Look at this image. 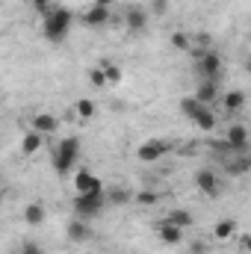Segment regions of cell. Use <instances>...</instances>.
<instances>
[{
    "label": "cell",
    "instance_id": "12",
    "mask_svg": "<svg viewBox=\"0 0 251 254\" xmlns=\"http://www.w3.org/2000/svg\"><path fill=\"white\" fill-rule=\"evenodd\" d=\"M65 234H68L71 243H86V240H92V228H89V222L80 219V216L65 225Z\"/></svg>",
    "mask_w": 251,
    "mask_h": 254
},
{
    "label": "cell",
    "instance_id": "31",
    "mask_svg": "<svg viewBox=\"0 0 251 254\" xmlns=\"http://www.w3.org/2000/svg\"><path fill=\"white\" fill-rule=\"evenodd\" d=\"M189 252H192V254H207V252H210V246H207L204 240H195V243L189 246Z\"/></svg>",
    "mask_w": 251,
    "mask_h": 254
},
{
    "label": "cell",
    "instance_id": "33",
    "mask_svg": "<svg viewBox=\"0 0 251 254\" xmlns=\"http://www.w3.org/2000/svg\"><path fill=\"white\" fill-rule=\"evenodd\" d=\"M92 3H98V6H113V0H92Z\"/></svg>",
    "mask_w": 251,
    "mask_h": 254
},
{
    "label": "cell",
    "instance_id": "24",
    "mask_svg": "<svg viewBox=\"0 0 251 254\" xmlns=\"http://www.w3.org/2000/svg\"><path fill=\"white\" fill-rule=\"evenodd\" d=\"M166 219H169V222H175V225H178V228H184V231L192 225V213H189V210H181V207H178V210H172Z\"/></svg>",
    "mask_w": 251,
    "mask_h": 254
},
{
    "label": "cell",
    "instance_id": "32",
    "mask_svg": "<svg viewBox=\"0 0 251 254\" xmlns=\"http://www.w3.org/2000/svg\"><path fill=\"white\" fill-rule=\"evenodd\" d=\"M110 201H113V204H127V192L125 190H113L110 192Z\"/></svg>",
    "mask_w": 251,
    "mask_h": 254
},
{
    "label": "cell",
    "instance_id": "27",
    "mask_svg": "<svg viewBox=\"0 0 251 254\" xmlns=\"http://www.w3.org/2000/svg\"><path fill=\"white\" fill-rule=\"evenodd\" d=\"M136 201H139V204H145V207H154V204L160 201V195H157L154 190H142L139 195H136Z\"/></svg>",
    "mask_w": 251,
    "mask_h": 254
},
{
    "label": "cell",
    "instance_id": "8",
    "mask_svg": "<svg viewBox=\"0 0 251 254\" xmlns=\"http://www.w3.org/2000/svg\"><path fill=\"white\" fill-rule=\"evenodd\" d=\"M166 151H169V142H163V139H148V142L139 145L136 157H139V163H154V160H160Z\"/></svg>",
    "mask_w": 251,
    "mask_h": 254
},
{
    "label": "cell",
    "instance_id": "15",
    "mask_svg": "<svg viewBox=\"0 0 251 254\" xmlns=\"http://www.w3.org/2000/svg\"><path fill=\"white\" fill-rule=\"evenodd\" d=\"M222 107H225V113H240L243 107H246V92L243 89H231V92H225L222 95Z\"/></svg>",
    "mask_w": 251,
    "mask_h": 254
},
{
    "label": "cell",
    "instance_id": "30",
    "mask_svg": "<svg viewBox=\"0 0 251 254\" xmlns=\"http://www.w3.org/2000/svg\"><path fill=\"white\" fill-rule=\"evenodd\" d=\"M154 15H163L166 9H169V0H151V6H148Z\"/></svg>",
    "mask_w": 251,
    "mask_h": 254
},
{
    "label": "cell",
    "instance_id": "13",
    "mask_svg": "<svg viewBox=\"0 0 251 254\" xmlns=\"http://www.w3.org/2000/svg\"><path fill=\"white\" fill-rule=\"evenodd\" d=\"M195 98L201 101V104H216V101H222L219 98V80H198V89H195Z\"/></svg>",
    "mask_w": 251,
    "mask_h": 254
},
{
    "label": "cell",
    "instance_id": "4",
    "mask_svg": "<svg viewBox=\"0 0 251 254\" xmlns=\"http://www.w3.org/2000/svg\"><path fill=\"white\" fill-rule=\"evenodd\" d=\"M104 204H107V195H104V192H77V198H74V213L89 222V219L101 216Z\"/></svg>",
    "mask_w": 251,
    "mask_h": 254
},
{
    "label": "cell",
    "instance_id": "9",
    "mask_svg": "<svg viewBox=\"0 0 251 254\" xmlns=\"http://www.w3.org/2000/svg\"><path fill=\"white\" fill-rule=\"evenodd\" d=\"M110 18H113V12H110V6H98V3H92L86 12H83V24L86 27H107L110 24Z\"/></svg>",
    "mask_w": 251,
    "mask_h": 254
},
{
    "label": "cell",
    "instance_id": "14",
    "mask_svg": "<svg viewBox=\"0 0 251 254\" xmlns=\"http://www.w3.org/2000/svg\"><path fill=\"white\" fill-rule=\"evenodd\" d=\"M157 234H160V240H163L166 246H181V240H184V228H178V225L169 222V219H163V222L157 225Z\"/></svg>",
    "mask_w": 251,
    "mask_h": 254
},
{
    "label": "cell",
    "instance_id": "21",
    "mask_svg": "<svg viewBox=\"0 0 251 254\" xmlns=\"http://www.w3.org/2000/svg\"><path fill=\"white\" fill-rule=\"evenodd\" d=\"M74 113H77L80 119H95L98 107H95V101H89V98H80V101L74 104Z\"/></svg>",
    "mask_w": 251,
    "mask_h": 254
},
{
    "label": "cell",
    "instance_id": "23",
    "mask_svg": "<svg viewBox=\"0 0 251 254\" xmlns=\"http://www.w3.org/2000/svg\"><path fill=\"white\" fill-rule=\"evenodd\" d=\"M172 48H175V51H192V36H189V33H184V30H175V33H172Z\"/></svg>",
    "mask_w": 251,
    "mask_h": 254
},
{
    "label": "cell",
    "instance_id": "6",
    "mask_svg": "<svg viewBox=\"0 0 251 254\" xmlns=\"http://www.w3.org/2000/svg\"><path fill=\"white\" fill-rule=\"evenodd\" d=\"M219 163H222L225 175H231V178H243V175H249L251 172V151H234V154H228V157L219 160Z\"/></svg>",
    "mask_w": 251,
    "mask_h": 254
},
{
    "label": "cell",
    "instance_id": "3",
    "mask_svg": "<svg viewBox=\"0 0 251 254\" xmlns=\"http://www.w3.org/2000/svg\"><path fill=\"white\" fill-rule=\"evenodd\" d=\"M189 54H192V60H195V68H198V77H201V80H219V77H222L225 63H222L219 51H213V48H210V51L192 48Z\"/></svg>",
    "mask_w": 251,
    "mask_h": 254
},
{
    "label": "cell",
    "instance_id": "25",
    "mask_svg": "<svg viewBox=\"0 0 251 254\" xmlns=\"http://www.w3.org/2000/svg\"><path fill=\"white\" fill-rule=\"evenodd\" d=\"M101 68L107 71V83H110V86H119V83H122V68H119L116 63L104 60V63H101Z\"/></svg>",
    "mask_w": 251,
    "mask_h": 254
},
{
    "label": "cell",
    "instance_id": "20",
    "mask_svg": "<svg viewBox=\"0 0 251 254\" xmlns=\"http://www.w3.org/2000/svg\"><path fill=\"white\" fill-rule=\"evenodd\" d=\"M234 234H237V222L234 219H219L216 228H213V237L216 240H231Z\"/></svg>",
    "mask_w": 251,
    "mask_h": 254
},
{
    "label": "cell",
    "instance_id": "22",
    "mask_svg": "<svg viewBox=\"0 0 251 254\" xmlns=\"http://www.w3.org/2000/svg\"><path fill=\"white\" fill-rule=\"evenodd\" d=\"M195 125L201 127V130H207V133H213V130H216V125H219V119H216V113L207 107V110H204V113L195 119Z\"/></svg>",
    "mask_w": 251,
    "mask_h": 254
},
{
    "label": "cell",
    "instance_id": "26",
    "mask_svg": "<svg viewBox=\"0 0 251 254\" xmlns=\"http://www.w3.org/2000/svg\"><path fill=\"white\" fill-rule=\"evenodd\" d=\"M89 80H92V86H98V89H101V86H110V83H107V71H104L101 65L89 71Z\"/></svg>",
    "mask_w": 251,
    "mask_h": 254
},
{
    "label": "cell",
    "instance_id": "16",
    "mask_svg": "<svg viewBox=\"0 0 251 254\" xmlns=\"http://www.w3.org/2000/svg\"><path fill=\"white\" fill-rule=\"evenodd\" d=\"M45 219H48V213H45V207H42L39 201H33V204L24 207V222H27L30 228H39Z\"/></svg>",
    "mask_w": 251,
    "mask_h": 254
},
{
    "label": "cell",
    "instance_id": "11",
    "mask_svg": "<svg viewBox=\"0 0 251 254\" xmlns=\"http://www.w3.org/2000/svg\"><path fill=\"white\" fill-rule=\"evenodd\" d=\"M74 190H77V192H104V184H101V178H98V175H92V172L80 169V172L74 175Z\"/></svg>",
    "mask_w": 251,
    "mask_h": 254
},
{
    "label": "cell",
    "instance_id": "1",
    "mask_svg": "<svg viewBox=\"0 0 251 254\" xmlns=\"http://www.w3.org/2000/svg\"><path fill=\"white\" fill-rule=\"evenodd\" d=\"M71 24H74V15H71V9H63V6H54L45 18H42V36L48 39V42H54V45H60L68 39V33H71Z\"/></svg>",
    "mask_w": 251,
    "mask_h": 254
},
{
    "label": "cell",
    "instance_id": "7",
    "mask_svg": "<svg viewBox=\"0 0 251 254\" xmlns=\"http://www.w3.org/2000/svg\"><path fill=\"white\" fill-rule=\"evenodd\" d=\"M125 27L133 36L145 33V30H148V9H142V6H127L125 9Z\"/></svg>",
    "mask_w": 251,
    "mask_h": 254
},
{
    "label": "cell",
    "instance_id": "34",
    "mask_svg": "<svg viewBox=\"0 0 251 254\" xmlns=\"http://www.w3.org/2000/svg\"><path fill=\"white\" fill-rule=\"evenodd\" d=\"M243 243H246V252L251 254V237H246V240H243Z\"/></svg>",
    "mask_w": 251,
    "mask_h": 254
},
{
    "label": "cell",
    "instance_id": "19",
    "mask_svg": "<svg viewBox=\"0 0 251 254\" xmlns=\"http://www.w3.org/2000/svg\"><path fill=\"white\" fill-rule=\"evenodd\" d=\"M39 148H42V133H39V130H30V133H24V139H21V151H24L27 157H33Z\"/></svg>",
    "mask_w": 251,
    "mask_h": 254
},
{
    "label": "cell",
    "instance_id": "28",
    "mask_svg": "<svg viewBox=\"0 0 251 254\" xmlns=\"http://www.w3.org/2000/svg\"><path fill=\"white\" fill-rule=\"evenodd\" d=\"M30 3H33V9H36V12H39L42 18H45V15H48V12L54 9V6H51V0H30Z\"/></svg>",
    "mask_w": 251,
    "mask_h": 254
},
{
    "label": "cell",
    "instance_id": "35",
    "mask_svg": "<svg viewBox=\"0 0 251 254\" xmlns=\"http://www.w3.org/2000/svg\"><path fill=\"white\" fill-rule=\"evenodd\" d=\"M249 68H251V60H249Z\"/></svg>",
    "mask_w": 251,
    "mask_h": 254
},
{
    "label": "cell",
    "instance_id": "17",
    "mask_svg": "<svg viewBox=\"0 0 251 254\" xmlns=\"http://www.w3.org/2000/svg\"><path fill=\"white\" fill-rule=\"evenodd\" d=\"M204 110H207V104H201L195 95H192V98H189V95H187V98H181V113L187 116L189 122H195V119H198Z\"/></svg>",
    "mask_w": 251,
    "mask_h": 254
},
{
    "label": "cell",
    "instance_id": "2",
    "mask_svg": "<svg viewBox=\"0 0 251 254\" xmlns=\"http://www.w3.org/2000/svg\"><path fill=\"white\" fill-rule=\"evenodd\" d=\"M77 157H80V139L77 136H65L63 142L54 148V154H51V163H54L57 175H71Z\"/></svg>",
    "mask_w": 251,
    "mask_h": 254
},
{
    "label": "cell",
    "instance_id": "5",
    "mask_svg": "<svg viewBox=\"0 0 251 254\" xmlns=\"http://www.w3.org/2000/svg\"><path fill=\"white\" fill-rule=\"evenodd\" d=\"M195 187L204 192L207 198H219V195H222V190H225L222 175H216L213 169H198V172H195Z\"/></svg>",
    "mask_w": 251,
    "mask_h": 254
},
{
    "label": "cell",
    "instance_id": "18",
    "mask_svg": "<svg viewBox=\"0 0 251 254\" xmlns=\"http://www.w3.org/2000/svg\"><path fill=\"white\" fill-rule=\"evenodd\" d=\"M60 127V122H57V116H51V113H39L36 119H33V130H39L42 136L45 133H54Z\"/></svg>",
    "mask_w": 251,
    "mask_h": 254
},
{
    "label": "cell",
    "instance_id": "29",
    "mask_svg": "<svg viewBox=\"0 0 251 254\" xmlns=\"http://www.w3.org/2000/svg\"><path fill=\"white\" fill-rule=\"evenodd\" d=\"M18 254H45L42 252V246H39V243H33V240H30V243H24V246H21V252Z\"/></svg>",
    "mask_w": 251,
    "mask_h": 254
},
{
    "label": "cell",
    "instance_id": "10",
    "mask_svg": "<svg viewBox=\"0 0 251 254\" xmlns=\"http://www.w3.org/2000/svg\"><path fill=\"white\" fill-rule=\"evenodd\" d=\"M225 139L231 142L234 151H251V136H249V127L243 125H231L225 130Z\"/></svg>",
    "mask_w": 251,
    "mask_h": 254
}]
</instances>
